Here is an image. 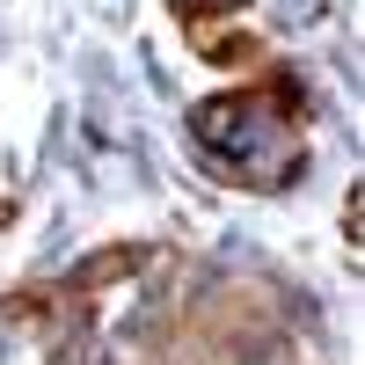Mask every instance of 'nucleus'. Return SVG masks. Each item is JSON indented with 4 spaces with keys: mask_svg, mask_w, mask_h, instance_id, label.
Wrapping results in <instances>:
<instances>
[{
    "mask_svg": "<svg viewBox=\"0 0 365 365\" xmlns=\"http://www.w3.org/2000/svg\"><path fill=\"white\" fill-rule=\"evenodd\" d=\"M197 8H227V0H197Z\"/></svg>",
    "mask_w": 365,
    "mask_h": 365,
    "instance_id": "obj_1",
    "label": "nucleus"
}]
</instances>
